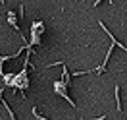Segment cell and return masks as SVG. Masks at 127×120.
<instances>
[{"label":"cell","mask_w":127,"mask_h":120,"mask_svg":"<svg viewBox=\"0 0 127 120\" xmlns=\"http://www.w3.org/2000/svg\"><path fill=\"white\" fill-rule=\"evenodd\" d=\"M8 23L14 25L17 31H21V29H19V25H17V17H16V14H14V12H8Z\"/></svg>","instance_id":"6da1fadb"},{"label":"cell","mask_w":127,"mask_h":120,"mask_svg":"<svg viewBox=\"0 0 127 120\" xmlns=\"http://www.w3.org/2000/svg\"><path fill=\"white\" fill-rule=\"evenodd\" d=\"M116 101H118V111L121 112V101H119V87H116Z\"/></svg>","instance_id":"7a4b0ae2"},{"label":"cell","mask_w":127,"mask_h":120,"mask_svg":"<svg viewBox=\"0 0 127 120\" xmlns=\"http://www.w3.org/2000/svg\"><path fill=\"white\" fill-rule=\"evenodd\" d=\"M100 2H104V0H96V2H93V6H98Z\"/></svg>","instance_id":"277c9868"},{"label":"cell","mask_w":127,"mask_h":120,"mask_svg":"<svg viewBox=\"0 0 127 120\" xmlns=\"http://www.w3.org/2000/svg\"><path fill=\"white\" fill-rule=\"evenodd\" d=\"M33 116L39 118V120H44V116H40V114H39V109H37V107H33Z\"/></svg>","instance_id":"3957f363"}]
</instances>
